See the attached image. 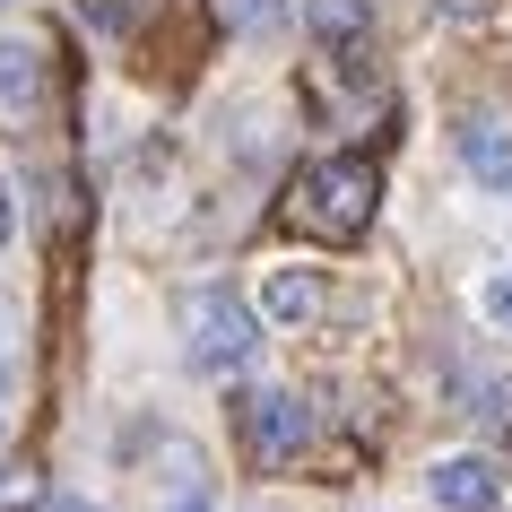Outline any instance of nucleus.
I'll use <instances>...</instances> for the list:
<instances>
[{
    "instance_id": "nucleus-1",
    "label": "nucleus",
    "mask_w": 512,
    "mask_h": 512,
    "mask_svg": "<svg viewBox=\"0 0 512 512\" xmlns=\"http://www.w3.org/2000/svg\"><path fill=\"white\" fill-rule=\"evenodd\" d=\"M374 200H382V174L365 157H322L287 183V226H304L322 243H356L374 226Z\"/></svg>"
},
{
    "instance_id": "nucleus-2",
    "label": "nucleus",
    "mask_w": 512,
    "mask_h": 512,
    "mask_svg": "<svg viewBox=\"0 0 512 512\" xmlns=\"http://www.w3.org/2000/svg\"><path fill=\"white\" fill-rule=\"evenodd\" d=\"M183 339H191V365L200 374H243L252 348H261V322H252V304L226 296V287H200L183 304Z\"/></svg>"
},
{
    "instance_id": "nucleus-3",
    "label": "nucleus",
    "mask_w": 512,
    "mask_h": 512,
    "mask_svg": "<svg viewBox=\"0 0 512 512\" xmlns=\"http://www.w3.org/2000/svg\"><path fill=\"white\" fill-rule=\"evenodd\" d=\"M235 434H243V452L261 460V469H287V460L304 452L313 417H304V400H296V391H252V400L235 408Z\"/></svg>"
},
{
    "instance_id": "nucleus-4",
    "label": "nucleus",
    "mask_w": 512,
    "mask_h": 512,
    "mask_svg": "<svg viewBox=\"0 0 512 512\" xmlns=\"http://www.w3.org/2000/svg\"><path fill=\"white\" fill-rule=\"evenodd\" d=\"M460 165H469L478 183L512 191V113L504 105H469L460 113Z\"/></svg>"
},
{
    "instance_id": "nucleus-5",
    "label": "nucleus",
    "mask_w": 512,
    "mask_h": 512,
    "mask_svg": "<svg viewBox=\"0 0 512 512\" xmlns=\"http://www.w3.org/2000/svg\"><path fill=\"white\" fill-rule=\"evenodd\" d=\"M426 495H434L443 512H495L504 478H495V460H478V452H452V460H434Z\"/></svg>"
},
{
    "instance_id": "nucleus-6",
    "label": "nucleus",
    "mask_w": 512,
    "mask_h": 512,
    "mask_svg": "<svg viewBox=\"0 0 512 512\" xmlns=\"http://www.w3.org/2000/svg\"><path fill=\"white\" fill-rule=\"evenodd\" d=\"M304 18H313V35L330 53H348V44L374 35V0H304Z\"/></svg>"
},
{
    "instance_id": "nucleus-7",
    "label": "nucleus",
    "mask_w": 512,
    "mask_h": 512,
    "mask_svg": "<svg viewBox=\"0 0 512 512\" xmlns=\"http://www.w3.org/2000/svg\"><path fill=\"white\" fill-rule=\"evenodd\" d=\"M261 313H270V322H313V313H322V278L313 270H278L270 287H261Z\"/></svg>"
},
{
    "instance_id": "nucleus-8",
    "label": "nucleus",
    "mask_w": 512,
    "mask_h": 512,
    "mask_svg": "<svg viewBox=\"0 0 512 512\" xmlns=\"http://www.w3.org/2000/svg\"><path fill=\"white\" fill-rule=\"evenodd\" d=\"M44 96V53L35 44H0V105H35Z\"/></svg>"
},
{
    "instance_id": "nucleus-9",
    "label": "nucleus",
    "mask_w": 512,
    "mask_h": 512,
    "mask_svg": "<svg viewBox=\"0 0 512 512\" xmlns=\"http://www.w3.org/2000/svg\"><path fill=\"white\" fill-rule=\"evenodd\" d=\"M226 9V27H270V18H287L296 0H217Z\"/></svg>"
},
{
    "instance_id": "nucleus-10",
    "label": "nucleus",
    "mask_w": 512,
    "mask_h": 512,
    "mask_svg": "<svg viewBox=\"0 0 512 512\" xmlns=\"http://www.w3.org/2000/svg\"><path fill=\"white\" fill-rule=\"evenodd\" d=\"M486 322H504V330H512V270H504V278H486Z\"/></svg>"
},
{
    "instance_id": "nucleus-11",
    "label": "nucleus",
    "mask_w": 512,
    "mask_h": 512,
    "mask_svg": "<svg viewBox=\"0 0 512 512\" xmlns=\"http://www.w3.org/2000/svg\"><path fill=\"white\" fill-rule=\"evenodd\" d=\"M9 504H35V469H9V478H0V512Z\"/></svg>"
},
{
    "instance_id": "nucleus-12",
    "label": "nucleus",
    "mask_w": 512,
    "mask_h": 512,
    "mask_svg": "<svg viewBox=\"0 0 512 512\" xmlns=\"http://www.w3.org/2000/svg\"><path fill=\"white\" fill-rule=\"evenodd\" d=\"M9 330H18V322H9V304H0V382H9V365H18V348H9Z\"/></svg>"
},
{
    "instance_id": "nucleus-13",
    "label": "nucleus",
    "mask_w": 512,
    "mask_h": 512,
    "mask_svg": "<svg viewBox=\"0 0 512 512\" xmlns=\"http://www.w3.org/2000/svg\"><path fill=\"white\" fill-rule=\"evenodd\" d=\"M9 217H18V209H9V183H0V243H9Z\"/></svg>"
},
{
    "instance_id": "nucleus-14",
    "label": "nucleus",
    "mask_w": 512,
    "mask_h": 512,
    "mask_svg": "<svg viewBox=\"0 0 512 512\" xmlns=\"http://www.w3.org/2000/svg\"><path fill=\"white\" fill-rule=\"evenodd\" d=\"M165 512H209V504H200V495H191V504H165Z\"/></svg>"
},
{
    "instance_id": "nucleus-15",
    "label": "nucleus",
    "mask_w": 512,
    "mask_h": 512,
    "mask_svg": "<svg viewBox=\"0 0 512 512\" xmlns=\"http://www.w3.org/2000/svg\"><path fill=\"white\" fill-rule=\"evenodd\" d=\"M61 512H96V504H61Z\"/></svg>"
}]
</instances>
